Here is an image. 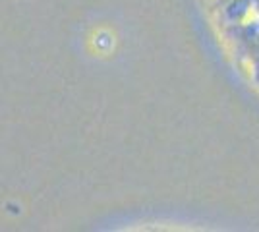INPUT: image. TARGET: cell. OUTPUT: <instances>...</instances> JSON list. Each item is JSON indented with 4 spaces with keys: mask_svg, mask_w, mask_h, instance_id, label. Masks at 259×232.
<instances>
[{
    "mask_svg": "<svg viewBox=\"0 0 259 232\" xmlns=\"http://www.w3.org/2000/svg\"><path fill=\"white\" fill-rule=\"evenodd\" d=\"M221 39L259 85V0H205Z\"/></svg>",
    "mask_w": 259,
    "mask_h": 232,
    "instance_id": "obj_1",
    "label": "cell"
}]
</instances>
